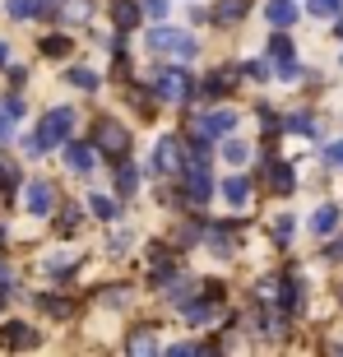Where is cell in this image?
<instances>
[{"instance_id":"6da1fadb","label":"cell","mask_w":343,"mask_h":357,"mask_svg":"<svg viewBox=\"0 0 343 357\" xmlns=\"http://www.w3.org/2000/svg\"><path fill=\"white\" fill-rule=\"evenodd\" d=\"M70 135H75V112H70V107H52V112L42 116V126L33 130V144H38V153H47V149L66 144Z\"/></svg>"},{"instance_id":"7a4b0ae2","label":"cell","mask_w":343,"mask_h":357,"mask_svg":"<svg viewBox=\"0 0 343 357\" xmlns=\"http://www.w3.org/2000/svg\"><path fill=\"white\" fill-rule=\"evenodd\" d=\"M153 98L167 107H185L195 98V84H190V70H158L153 75Z\"/></svg>"},{"instance_id":"3957f363","label":"cell","mask_w":343,"mask_h":357,"mask_svg":"<svg viewBox=\"0 0 343 357\" xmlns=\"http://www.w3.org/2000/svg\"><path fill=\"white\" fill-rule=\"evenodd\" d=\"M93 144L102 149V153H112V158H125V153H130V130H125L121 121L102 116L98 126H93Z\"/></svg>"},{"instance_id":"277c9868","label":"cell","mask_w":343,"mask_h":357,"mask_svg":"<svg viewBox=\"0 0 343 357\" xmlns=\"http://www.w3.org/2000/svg\"><path fill=\"white\" fill-rule=\"evenodd\" d=\"M237 130V112L232 107H218V112H204V116H195V135L199 139H223V135Z\"/></svg>"},{"instance_id":"5b68a950","label":"cell","mask_w":343,"mask_h":357,"mask_svg":"<svg viewBox=\"0 0 343 357\" xmlns=\"http://www.w3.org/2000/svg\"><path fill=\"white\" fill-rule=\"evenodd\" d=\"M185 167V144L176 139V135H167L158 144V153H153V172H162V176H176Z\"/></svg>"},{"instance_id":"8992f818","label":"cell","mask_w":343,"mask_h":357,"mask_svg":"<svg viewBox=\"0 0 343 357\" xmlns=\"http://www.w3.org/2000/svg\"><path fill=\"white\" fill-rule=\"evenodd\" d=\"M24 199H28V213H38V218H47V213L56 209V190H52V181H28Z\"/></svg>"},{"instance_id":"52a82bcc","label":"cell","mask_w":343,"mask_h":357,"mask_svg":"<svg viewBox=\"0 0 343 357\" xmlns=\"http://www.w3.org/2000/svg\"><path fill=\"white\" fill-rule=\"evenodd\" d=\"M0 344L5 348H38V330L33 325H24V320H10V325H0Z\"/></svg>"},{"instance_id":"ba28073f","label":"cell","mask_w":343,"mask_h":357,"mask_svg":"<svg viewBox=\"0 0 343 357\" xmlns=\"http://www.w3.org/2000/svg\"><path fill=\"white\" fill-rule=\"evenodd\" d=\"M162 283H167V297H172L176 306H190V302L199 297V292H195L199 283H195V278H185V274H167Z\"/></svg>"},{"instance_id":"9c48e42d","label":"cell","mask_w":343,"mask_h":357,"mask_svg":"<svg viewBox=\"0 0 343 357\" xmlns=\"http://www.w3.org/2000/svg\"><path fill=\"white\" fill-rule=\"evenodd\" d=\"M125 348H130L135 357L158 353V330H153V325H135V330H130V339H125Z\"/></svg>"},{"instance_id":"30bf717a","label":"cell","mask_w":343,"mask_h":357,"mask_svg":"<svg viewBox=\"0 0 343 357\" xmlns=\"http://www.w3.org/2000/svg\"><path fill=\"white\" fill-rule=\"evenodd\" d=\"M139 19H144V14H139V0H116V5H112V24H116L121 33L139 28Z\"/></svg>"},{"instance_id":"8fae6325","label":"cell","mask_w":343,"mask_h":357,"mask_svg":"<svg viewBox=\"0 0 343 357\" xmlns=\"http://www.w3.org/2000/svg\"><path fill=\"white\" fill-rule=\"evenodd\" d=\"M264 19L274 28H292L297 24V5H292V0H269V5H264Z\"/></svg>"},{"instance_id":"7c38bea8","label":"cell","mask_w":343,"mask_h":357,"mask_svg":"<svg viewBox=\"0 0 343 357\" xmlns=\"http://www.w3.org/2000/svg\"><path fill=\"white\" fill-rule=\"evenodd\" d=\"M334 227H339V204H320V209L311 213V232H316V237H330Z\"/></svg>"},{"instance_id":"4fadbf2b","label":"cell","mask_w":343,"mask_h":357,"mask_svg":"<svg viewBox=\"0 0 343 357\" xmlns=\"http://www.w3.org/2000/svg\"><path fill=\"white\" fill-rule=\"evenodd\" d=\"M42 269H47L52 278H66L70 269H79V255H75V251H56V255H47V260H42Z\"/></svg>"},{"instance_id":"5bb4252c","label":"cell","mask_w":343,"mask_h":357,"mask_svg":"<svg viewBox=\"0 0 343 357\" xmlns=\"http://www.w3.org/2000/svg\"><path fill=\"white\" fill-rule=\"evenodd\" d=\"M66 162H70V172H93L98 153H93V144H70L66 149Z\"/></svg>"},{"instance_id":"9a60e30c","label":"cell","mask_w":343,"mask_h":357,"mask_svg":"<svg viewBox=\"0 0 343 357\" xmlns=\"http://www.w3.org/2000/svg\"><path fill=\"white\" fill-rule=\"evenodd\" d=\"M223 199L232 204V209H241V204L251 199V181H246V176H227L223 181Z\"/></svg>"},{"instance_id":"2e32d148","label":"cell","mask_w":343,"mask_h":357,"mask_svg":"<svg viewBox=\"0 0 343 357\" xmlns=\"http://www.w3.org/2000/svg\"><path fill=\"white\" fill-rule=\"evenodd\" d=\"M148 274L158 278V283L172 274V246H153V251H148Z\"/></svg>"},{"instance_id":"e0dca14e","label":"cell","mask_w":343,"mask_h":357,"mask_svg":"<svg viewBox=\"0 0 343 357\" xmlns=\"http://www.w3.org/2000/svg\"><path fill=\"white\" fill-rule=\"evenodd\" d=\"M19 116H24V102H19V98H10V102H0V135H5V139L14 135Z\"/></svg>"},{"instance_id":"ac0fdd59","label":"cell","mask_w":343,"mask_h":357,"mask_svg":"<svg viewBox=\"0 0 343 357\" xmlns=\"http://www.w3.org/2000/svg\"><path fill=\"white\" fill-rule=\"evenodd\" d=\"M292 185H297V181H292V167H288V162H269V190L288 195Z\"/></svg>"},{"instance_id":"d6986e66","label":"cell","mask_w":343,"mask_h":357,"mask_svg":"<svg viewBox=\"0 0 343 357\" xmlns=\"http://www.w3.org/2000/svg\"><path fill=\"white\" fill-rule=\"evenodd\" d=\"M241 14H246V0H218L213 19H218V24H237Z\"/></svg>"},{"instance_id":"ffe728a7","label":"cell","mask_w":343,"mask_h":357,"mask_svg":"<svg viewBox=\"0 0 343 357\" xmlns=\"http://www.w3.org/2000/svg\"><path fill=\"white\" fill-rule=\"evenodd\" d=\"M116 190H121V195H135V190H139V172H135L130 162H121V172H116Z\"/></svg>"},{"instance_id":"44dd1931","label":"cell","mask_w":343,"mask_h":357,"mask_svg":"<svg viewBox=\"0 0 343 357\" xmlns=\"http://www.w3.org/2000/svg\"><path fill=\"white\" fill-rule=\"evenodd\" d=\"M223 158L232 162V167H241V162L251 158V144H241V139H227V144H223Z\"/></svg>"},{"instance_id":"7402d4cb","label":"cell","mask_w":343,"mask_h":357,"mask_svg":"<svg viewBox=\"0 0 343 357\" xmlns=\"http://www.w3.org/2000/svg\"><path fill=\"white\" fill-rule=\"evenodd\" d=\"M14 190H19V167L0 162V195H14Z\"/></svg>"},{"instance_id":"603a6c76","label":"cell","mask_w":343,"mask_h":357,"mask_svg":"<svg viewBox=\"0 0 343 357\" xmlns=\"http://www.w3.org/2000/svg\"><path fill=\"white\" fill-rule=\"evenodd\" d=\"M278 292H283V311H297V306H302V283H297V278H288Z\"/></svg>"},{"instance_id":"cb8c5ba5","label":"cell","mask_w":343,"mask_h":357,"mask_svg":"<svg viewBox=\"0 0 343 357\" xmlns=\"http://www.w3.org/2000/svg\"><path fill=\"white\" fill-rule=\"evenodd\" d=\"M172 38H176V28L158 24V28H153V33H148V47H153V52H167V47H172Z\"/></svg>"},{"instance_id":"d4e9b609","label":"cell","mask_w":343,"mask_h":357,"mask_svg":"<svg viewBox=\"0 0 343 357\" xmlns=\"http://www.w3.org/2000/svg\"><path fill=\"white\" fill-rule=\"evenodd\" d=\"M306 10L316 14V19H334V14H343V0H311Z\"/></svg>"},{"instance_id":"484cf974","label":"cell","mask_w":343,"mask_h":357,"mask_svg":"<svg viewBox=\"0 0 343 357\" xmlns=\"http://www.w3.org/2000/svg\"><path fill=\"white\" fill-rule=\"evenodd\" d=\"M269 56H274V61H288V56H292L288 33H274V38H269Z\"/></svg>"},{"instance_id":"4316f807","label":"cell","mask_w":343,"mask_h":357,"mask_svg":"<svg viewBox=\"0 0 343 357\" xmlns=\"http://www.w3.org/2000/svg\"><path fill=\"white\" fill-rule=\"evenodd\" d=\"M278 288H283V278H260L255 297H260V302H278Z\"/></svg>"},{"instance_id":"83f0119b","label":"cell","mask_w":343,"mask_h":357,"mask_svg":"<svg viewBox=\"0 0 343 357\" xmlns=\"http://www.w3.org/2000/svg\"><path fill=\"white\" fill-rule=\"evenodd\" d=\"M38 306L47 311V316H70V302H66V297H38Z\"/></svg>"},{"instance_id":"f1b7e54d","label":"cell","mask_w":343,"mask_h":357,"mask_svg":"<svg viewBox=\"0 0 343 357\" xmlns=\"http://www.w3.org/2000/svg\"><path fill=\"white\" fill-rule=\"evenodd\" d=\"M79 218H84V213H79V204H66V209H61V232L70 237V232L79 227Z\"/></svg>"},{"instance_id":"f546056e","label":"cell","mask_w":343,"mask_h":357,"mask_svg":"<svg viewBox=\"0 0 343 357\" xmlns=\"http://www.w3.org/2000/svg\"><path fill=\"white\" fill-rule=\"evenodd\" d=\"M70 84L84 89V93H93V89H98V75H93V70H70Z\"/></svg>"},{"instance_id":"4dcf8cb0","label":"cell","mask_w":343,"mask_h":357,"mask_svg":"<svg viewBox=\"0 0 343 357\" xmlns=\"http://www.w3.org/2000/svg\"><path fill=\"white\" fill-rule=\"evenodd\" d=\"M232 84H237V70H218V75H213V79H209V93H223V89H232Z\"/></svg>"},{"instance_id":"1f68e13d","label":"cell","mask_w":343,"mask_h":357,"mask_svg":"<svg viewBox=\"0 0 343 357\" xmlns=\"http://www.w3.org/2000/svg\"><path fill=\"white\" fill-rule=\"evenodd\" d=\"M89 209L98 213V218H116V204H112L107 195H93V199H89Z\"/></svg>"},{"instance_id":"d6a6232c","label":"cell","mask_w":343,"mask_h":357,"mask_svg":"<svg viewBox=\"0 0 343 357\" xmlns=\"http://www.w3.org/2000/svg\"><path fill=\"white\" fill-rule=\"evenodd\" d=\"M10 14L14 19H33L38 14V0H10Z\"/></svg>"},{"instance_id":"836d02e7","label":"cell","mask_w":343,"mask_h":357,"mask_svg":"<svg viewBox=\"0 0 343 357\" xmlns=\"http://www.w3.org/2000/svg\"><path fill=\"white\" fill-rule=\"evenodd\" d=\"M167 52H176V56H195V38H185V33H176Z\"/></svg>"},{"instance_id":"e575fe53","label":"cell","mask_w":343,"mask_h":357,"mask_svg":"<svg viewBox=\"0 0 343 357\" xmlns=\"http://www.w3.org/2000/svg\"><path fill=\"white\" fill-rule=\"evenodd\" d=\"M70 52V38H47L42 42V56H66Z\"/></svg>"},{"instance_id":"d590c367","label":"cell","mask_w":343,"mask_h":357,"mask_svg":"<svg viewBox=\"0 0 343 357\" xmlns=\"http://www.w3.org/2000/svg\"><path fill=\"white\" fill-rule=\"evenodd\" d=\"M278 75H283L288 84H297V79H302V66H297V61L288 56V61H278Z\"/></svg>"},{"instance_id":"8d00e7d4","label":"cell","mask_w":343,"mask_h":357,"mask_svg":"<svg viewBox=\"0 0 343 357\" xmlns=\"http://www.w3.org/2000/svg\"><path fill=\"white\" fill-rule=\"evenodd\" d=\"M139 14H148V19H162V14H167V0H139Z\"/></svg>"},{"instance_id":"74e56055","label":"cell","mask_w":343,"mask_h":357,"mask_svg":"<svg viewBox=\"0 0 343 357\" xmlns=\"http://www.w3.org/2000/svg\"><path fill=\"white\" fill-rule=\"evenodd\" d=\"M274 237H278V241L292 237V213H278V218H274Z\"/></svg>"},{"instance_id":"f35d334b","label":"cell","mask_w":343,"mask_h":357,"mask_svg":"<svg viewBox=\"0 0 343 357\" xmlns=\"http://www.w3.org/2000/svg\"><path fill=\"white\" fill-rule=\"evenodd\" d=\"M288 126H292V130H302V135H316V121H311V116H288Z\"/></svg>"},{"instance_id":"ab89813d","label":"cell","mask_w":343,"mask_h":357,"mask_svg":"<svg viewBox=\"0 0 343 357\" xmlns=\"http://www.w3.org/2000/svg\"><path fill=\"white\" fill-rule=\"evenodd\" d=\"M66 14H70V19H89V0H70Z\"/></svg>"},{"instance_id":"60d3db41","label":"cell","mask_w":343,"mask_h":357,"mask_svg":"<svg viewBox=\"0 0 343 357\" xmlns=\"http://www.w3.org/2000/svg\"><path fill=\"white\" fill-rule=\"evenodd\" d=\"M246 75H251V79H264V75H269V61H251V66H246Z\"/></svg>"},{"instance_id":"b9f144b4","label":"cell","mask_w":343,"mask_h":357,"mask_svg":"<svg viewBox=\"0 0 343 357\" xmlns=\"http://www.w3.org/2000/svg\"><path fill=\"white\" fill-rule=\"evenodd\" d=\"M325 158H330L334 167H343V139H339V144H330V149H325Z\"/></svg>"},{"instance_id":"7bdbcfd3","label":"cell","mask_w":343,"mask_h":357,"mask_svg":"<svg viewBox=\"0 0 343 357\" xmlns=\"http://www.w3.org/2000/svg\"><path fill=\"white\" fill-rule=\"evenodd\" d=\"M107 306H125V288H112V292H107Z\"/></svg>"},{"instance_id":"ee69618b","label":"cell","mask_w":343,"mask_h":357,"mask_svg":"<svg viewBox=\"0 0 343 357\" xmlns=\"http://www.w3.org/2000/svg\"><path fill=\"white\" fill-rule=\"evenodd\" d=\"M330 260H343V241H334V246H330Z\"/></svg>"},{"instance_id":"f6af8a7d","label":"cell","mask_w":343,"mask_h":357,"mask_svg":"<svg viewBox=\"0 0 343 357\" xmlns=\"http://www.w3.org/2000/svg\"><path fill=\"white\" fill-rule=\"evenodd\" d=\"M0 288H10V269L0 265Z\"/></svg>"},{"instance_id":"bcb514c9","label":"cell","mask_w":343,"mask_h":357,"mask_svg":"<svg viewBox=\"0 0 343 357\" xmlns=\"http://www.w3.org/2000/svg\"><path fill=\"white\" fill-rule=\"evenodd\" d=\"M5 56H10V52H5V42H0V66H5Z\"/></svg>"},{"instance_id":"7dc6e473","label":"cell","mask_w":343,"mask_h":357,"mask_svg":"<svg viewBox=\"0 0 343 357\" xmlns=\"http://www.w3.org/2000/svg\"><path fill=\"white\" fill-rule=\"evenodd\" d=\"M5 297H10V292H5V288H0V306H5Z\"/></svg>"},{"instance_id":"c3c4849f","label":"cell","mask_w":343,"mask_h":357,"mask_svg":"<svg viewBox=\"0 0 343 357\" xmlns=\"http://www.w3.org/2000/svg\"><path fill=\"white\" fill-rule=\"evenodd\" d=\"M339 38H343V19H339Z\"/></svg>"}]
</instances>
